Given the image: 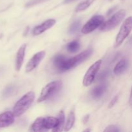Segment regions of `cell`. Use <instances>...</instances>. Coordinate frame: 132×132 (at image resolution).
<instances>
[{"label": "cell", "instance_id": "cell-18", "mask_svg": "<svg viewBox=\"0 0 132 132\" xmlns=\"http://www.w3.org/2000/svg\"><path fill=\"white\" fill-rule=\"evenodd\" d=\"M75 120H76V116H75V112L73 110H72L70 112L69 115L68 116V118L67 120V123L64 126V131H69L74 125Z\"/></svg>", "mask_w": 132, "mask_h": 132}, {"label": "cell", "instance_id": "cell-27", "mask_svg": "<svg viewBox=\"0 0 132 132\" xmlns=\"http://www.w3.org/2000/svg\"><path fill=\"white\" fill-rule=\"evenodd\" d=\"M77 1V0H64V3L68 4V3H70L73 2V1Z\"/></svg>", "mask_w": 132, "mask_h": 132}, {"label": "cell", "instance_id": "cell-22", "mask_svg": "<svg viewBox=\"0 0 132 132\" xmlns=\"http://www.w3.org/2000/svg\"><path fill=\"white\" fill-rule=\"evenodd\" d=\"M46 1H48V0H30L26 4V7H31V6H33L34 5H37V4L42 3L45 2Z\"/></svg>", "mask_w": 132, "mask_h": 132}, {"label": "cell", "instance_id": "cell-2", "mask_svg": "<svg viewBox=\"0 0 132 132\" xmlns=\"http://www.w3.org/2000/svg\"><path fill=\"white\" fill-rule=\"evenodd\" d=\"M126 15V11L124 9L119 10L117 12L113 14L108 20L104 22L101 27V30L103 32H107L113 29L115 27L121 23Z\"/></svg>", "mask_w": 132, "mask_h": 132}, {"label": "cell", "instance_id": "cell-8", "mask_svg": "<svg viewBox=\"0 0 132 132\" xmlns=\"http://www.w3.org/2000/svg\"><path fill=\"white\" fill-rule=\"evenodd\" d=\"M45 54H45V51L39 52L34 54V56L30 59L29 61L27 63V67H26V72L28 73V72H30L31 71L35 69L39 65V64L41 63L43 59L45 57Z\"/></svg>", "mask_w": 132, "mask_h": 132}, {"label": "cell", "instance_id": "cell-13", "mask_svg": "<svg viewBox=\"0 0 132 132\" xmlns=\"http://www.w3.org/2000/svg\"><path fill=\"white\" fill-rule=\"evenodd\" d=\"M128 67V62L126 59H123L120 60L113 69V72L116 76H119L126 71Z\"/></svg>", "mask_w": 132, "mask_h": 132}, {"label": "cell", "instance_id": "cell-25", "mask_svg": "<svg viewBox=\"0 0 132 132\" xmlns=\"http://www.w3.org/2000/svg\"><path fill=\"white\" fill-rule=\"evenodd\" d=\"M107 75H108V73H107V72H106V71H104V72H103V73H101L100 76H99V79H101V80L104 79L106 77Z\"/></svg>", "mask_w": 132, "mask_h": 132}, {"label": "cell", "instance_id": "cell-12", "mask_svg": "<svg viewBox=\"0 0 132 132\" xmlns=\"http://www.w3.org/2000/svg\"><path fill=\"white\" fill-rule=\"evenodd\" d=\"M67 58L63 55L58 54L55 55L54 59V64L58 71L60 72H64V65H65Z\"/></svg>", "mask_w": 132, "mask_h": 132}, {"label": "cell", "instance_id": "cell-3", "mask_svg": "<svg viewBox=\"0 0 132 132\" xmlns=\"http://www.w3.org/2000/svg\"><path fill=\"white\" fill-rule=\"evenodd\" d=\"M132 31V16L128 17L124 21L121 28L116 36V47H118L123 43Z\"/></svg>", "mask_w": 132, "mask_h": 132}, {"label": "cell", "instance_id": "cell-10", "mask_svg": "<svg viewBox=\"0 0 132 132\" xmlns=\"http://www.w3.org/2000/svg\"><path fill=\"white\" fill-rule=\"evenodd\" d=\"M15 117L14 113L9 111L0 114V128L7 127L13 124Z\"/></svg>", "mask_w": 132, "mask_h": 132}, {"label": "cell", "instance_id": "cell-11", "mask_svg": "<svg viewBox=\"0 0 132 132\" xmlns=\"http://www.w3.org/2000/svg\"><path fill=\"white\" fill-rule=\"evenodd\" d=\"M26 48H27V45L26 44H23L19 48L18 52H17L16 58H15V70L18 72L21 70L22 65L23 64V62H24Z\"/></svg>", "mask_w": 132, "mask_h": 132}, {"label": "cell", "instance_id": "cell-28", "mask_svg": "<svg viewBox=\"0 0 132 132\" xmlns=\"http://www.w3.org/2000/svg\"><path fill=\"white\" fill-rule=\"evenodd\" d=\"M89 118V115H88V116H85V118H84V122H85V123H86V122L88 121V119Z\"/></svg>", "mask_w": 132, "mask_h": 132}, {"label": "cell", "instance_id": "cell-21", "mask_svg": "<svg viewBox=\"0 0 132 132\" xmlns=\"http://www.w3.org/2000/svg\"><path fill=\"white\" fill-rule=\"evenodd\" d=\"M80 26H81V21H80V20H77L74 21L71 24L70 27L69 33L71 34L76 33L79 29Z\"/></svg>", "mask_w": 132, "mask_h": 132}, {"label": "cell", "instance_id": "cell-1", "mask_svg": "<svg viewBox=\"0 0 132 132\" xmlns=\"http://www.w3.org/2000/svg\"><path fill=\"white\" fill-rule=\"evenodd\" d=\"M35 98L34 92H29L24 94L14 105L13 108V113L15 117H19L25 113L33 103Z\"/></svg>", "mask_w": 132, "mask_h": 132}, {"label": "cell", "instance_id": "cell-19", "mask_svg": "<svg viewBox=\"0 0 132 132\" xmlns=\"http://www.w3.org/2000/svg\"><path fill=\"white\" fill-rule=\"evenodd\" d=\"M95 0H85V1H82L81 3L79 4L76 8L75 11L76 12H79L83 11V10L87 9L95 1Z\"/></svg>", "mask_w": 132, "mask_h": 132}, {"label": "cell", "instance_id": "cell-17", "mask_svg": "<svg viewBox=\"0 0 132 132\" xmlns=\"http://www.w3.org/2000/svg\"><path fill=\"white\" fill-rule=\"evenodd\" d=\"M57 123L56 126L52 130L53 131H61L64 128V120H65V116L63 111H61L57 116Z\"/></svg>", "mask_w": 132, "mask_h": 132}, {"label": "cell", "instance_id": "cell-9", "mask_svg": "<svg viewBox=\"0 0 132 132\" xmlns=\"http://www.w3.org/2000/svg\"><path fill=\"white\" fill-rule=\"evenodd\" d=\"M55 24V20L53 19H48L46 21L43 22L41 23L39 25H37V27H35L33 30V34L34 36H38V35L41 34L42 33L45 32L49 28H52L54 24Z\"/></svg>", "mask_w": 132, "mask_h": 132}, {"label": "cell", "instance_id": "cell-5", "mask_svg": "<svg viewBox=\"0 0 132 132\" xmlns=\"http://www.w3.org/2000/svg\"><path fill=\"white\" fill-rule=\"evenodd\" d=\"M92 52L93 50L92 49H88L73 57L67 59L65 65H64V72L74 68L76 66L86 60V59H88L91 55Z\"/></svg>", "mask_w": 132, "mask_h": 132}, {"label": "cell", "instance_id": "cell-7", "mask_svg": "<svg viewBox=\"0 0 132 132\" xmlns=\"http://www.w3.org/2000/svg\"><path fill=\"white\" fill-rule=\"evenodd\" d=\"M104 18L103 15H95L92 17L81 29V32L85 34H88L95 30L97 28L100 27L104 23Z\"/></svg>", "mask_w": 132, "mask_h": 132}, {"label": "cell", "instance_id": "cell-4", "mask_svg": "<svg viewBox=\"0 0 132 132\" xmlns=\"http://www.w3.org/2000/svg\"><path fill=\"white\" fill-rule=\"evenodd\" d=\"M61 85L62 82L60 81H52L47 84L41 90L39 97L37 99V102L41 103L50 98L52 95L55 94L60 89Z\"/></svg>", "mask_w": 132, "mask_h": 132}, {"label": "cell", "instance_id": "cell-16", "mask_svg": "<svg viewBox=\"0 0 132 132\" xmlns=\"http://www.w3.org/2000/svg\"><path fill=\"white\" fill-rule=\"evenodd\" d=\"M31 131H44V117H39L34 122L31 126Z\"/></svg>", "mask_w": 132, "mask_h": 132}, {"label": "cell", "instance_id": "cell-26", "mask_svg": "<svg viewBox=\"0 0 132 132\" xmlns=\"http://www.w3.org/2000/svg\"><path fill=\"white\" fill-rule=\"evenodd\" d=\"M129 103H130V105L132 107V87L131 89V93H130V99H129Z\"/></svg>", "mask_w": 132, "mask_h": 132}, {"label": "cell", "instance_id": "cell-23", "mask_svg": "<svg viewBox=\"0 0 132 132\" xmlns=\"http://www.w3.org/2000/svg\"><path fill=\"white\" fill-rule=\"evenodd\" d=\"M120 130H119L118 128L115 125H110L106 128L105 130H104V132H118Z\"/></svg>", "mask_w": 132, "mask_h": 132}, {"label": "cell", "instance_id": "cell-24", "mask_svg": "<svg viewBox=\"0 0 132 132\" xmlns=\"http://www.w3.org/2000/svg\"><path fill=\"white\" fill-rule=\"evenodd\" d=\"M118 97H119L118 95H116V96H115L112 99V101H111L109 105H108V108H112V107H113V106L117 103V101H118Z\"/></svg>", "mask_w": 132, "mask_h": 132}, {"label": "cell", "instance_id": "cell-20", "mask_svg": "<svg viewBox=\"0 0 132 132\" xmlns=\"http://www.w3.org/2000/svg\"><path fill=\"white\" fill-rule=\"evenodd\" d=\"M80 48V43L79 41L75 40L69 43L67 45V49L68 52L71 53H75L78 51Z\"/></svg>", "mask_w": 132, "mask_h": 132}, {"label": "cell", "instance_id": "cell-6", "mask_svg": "<svg viewBox=\"0 0 132 132\" xmlns=\"http://www.w3.org/2000/svg\"><path fill=\"white\" fill-rule=\"evenodd\" d=\"M101 63L102 61L99 59V60L95 62L92 65L90 66V67L86 71V73H85V76H84L83 82H82L84 86L86 87V86H90L92 83L93 81L95 79V76H96L98 71L100 69Z\"/></svg>", "mask_w": 132, "mask_h": 132}, {"label": "cell", "instance_id": "cell-14", "mask_svg": "<svg viewBox=\"0 0 132 132\" xmlns=\"http://www.w3.org/2000/svg\"><path fill=\"white\" fill-rule=\"evenodd\" d=\"M106 88L107 86L105 84L99 85V86L94 88L91 92V95L92 96V97L94 98V99L100 98L106 92Z\"/></svg>", "mask_w": 132, "mask_h": 132}, {"label": "cell", "instance_id": "cell-15", "mask_svg": "<svg viewBox=\"0 0 132 132\" xmlns=\"http://www.w3.org/2000/svg\"><path fill=\"white\" fill-rule=\"evenodd\" d=\"M57 123V118L54 117H44V127L45 130L53 129L56 126Z\"/></svg>", "mask_w": 132, "mask_h": 132}]
</instances>
